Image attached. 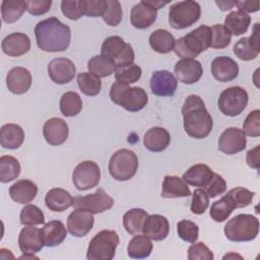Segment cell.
<instances>
[{
    "mask_svg": "<svg viewBox=\"0 0 260 260\" xmlns=\"http://www.w3.org/2000/svg\"><path fill=\"white\" fill-rule=\"evenodd\" d=\"M1 47L6 55L19 57L30 50V40L25 34L13 32L3 39Z\"/></svg>",
    "mask_w": 260,
    "mask_h": 260,
    "instance_id": "cb8c5ba5",
    "label": "cell"
},
{
    "mask_svg": "<svg viewBox=\"0 0 260 260\" xmlns=\"http://www.w3.org/2000/svg\"><path fill=\"white\" fill-rule=\"evenodd\" d=\"M201 8L198 2L187 0L173 4L169 10V23L175 29H184L198 21Z\"/></svg>",
    "mask_w": 260,
    "mask_h": 260,
    "instance_id": "ba28073f",
    "label": "cell"
},
{
    "mask_svg": "<svg viewBox=\"0 0 260 260\" xmlns=\"http://www.w3.org/2000/svg\"><path fill=\"white\" fill-rule=\"evenodd\" d=\"M138 157L130 149H119L110 158L109 172L117 181H127L137 172Z\"/></svg>",
    "mask_w": 260,
    "mask_h": 260,
    "instance_id": "52a82bcc",
    "label": "cell"
},
{
    "mask_svg": "<svg viewBox=\"0 0 260 260\" xmlns=\"http://www.w3.org/2000/svg\"><path fill=\"white\" fill-rule=\"evenodd\" d=\"M212 170L204 164H197L189 168L184 174L182 179L189 185L195 187L205 188L213 177Z\"/></svg>",
    "mask_w": 260,
    "mask_h": 260,
    "instance_id": "83f0119b",
    "label": "cell"
},
{
    "mask_svg": "<svg viewBox=\"0 0 260 260\" xmlns=\"http://www.w3.org/2000/svg\"><path fill=\"white\" fill-rule=\"evenodd\" d=\"M93 221L94 218L92 213L75 209L67 217V230L72 236L81 238L91 231Z\"/></svg>",
    "mask_w": 260,
    "mask_h": 260,
    "instance_id": "2e32d148",
    "label": "cell"
},
{
    "mask_svg": "<svg viewBox=\"0 0 260 260\" xmlns=\"http://www.w3.org/2000/svg\"><path fill=\"white\" fill-rule=\"evenodd\" d=\"M249 96L247 91L241 86L225 88L218 98L217 105L219 111L230 117L240 115L247 107Z\"/></svg>",
    "mask_w": 260,
    "mask_h": 260,
    "instance_id": "9c48e42d",
    "label": "cell"
},
{
    "mask_svg": "<svg viewBox=\"0 0 260 260\" xmlns=\"http://www.w3.org/2000/svg\"><path fill=\"white\" fill-rule=\"evenodd\" d=\"M215 3L223 11L231 9L236 5V1H215Z\"/></svg>",
    "mask_w": 260,
    "mask_h": 260,
    "instance_id": "91938a15",
    "label": "cell"
},
{
    "mask_svg": "<svg viewBox=\"0 0 260 260\" xmlns=\"http://www.w3.org/2000/svg\"><path fill=\"white\" fill-rule=\"evenodd\" d=\"M141 74H142L141 68L134 63L129 66L116 68L115 70L116 81H119L125 84H130L138 81L141 77Z\"/></svg>",
    "mask_w": 260,
    "mask_h": 260,
    "instance_id": "ee69618b",
    "label": "cell"
},
{
    "mask_svg": "<svg viewBox=\"0 0 260 260\" xmlns=\"http://www.w3.org/2000/svg\"><path fill=\"white\" fill-rule=\"evenodd\" d=\"M211 45V28L200 25L175 42L173 51L182 59H193Z\"/></svg>",
    "mask_w": 260,
    "mask_h": 260,
    "instance_id": "3957f363",
    "label": "cell"
},
{
    "mask_svg": "<svg viewBox=\"0 0 260 260\" xmlns=\"http://www.w3.org/2000/svg\"><path fill=\"white\" fill-rule=\"evenodd\" d=\"M51 5V0H28L26 1V10L35 16L43 15L50 10Z\"/></svg>",
    "mask_w": 260,
    "mask_h": 260,
    "instance_id": "9f6ffc18",
    "label": "cell"
},
{
    "mask_svg": "<svg viewBox=\"0 0 260 260\" xmlns=\"http://www.w3.org/2000/svg\"><path fill=\"white\" fill-rule=\"evenodd\" d=\"M153 245L151 243V239H149L146 235L134 236L127 247V253L130 258L133 259H143L147 258L152 251Z\"/></svg>",
    "mask_w": 260,
    "mask_h": 260,
    "instance_id": "1f68e13d",
    "label": "cell"
},
{
    "mask_svg": "<svg viewBox=\"0 0 260 260\" xmlns=\"http://www.w3.org/2000/svg\"><path fill=\"white\" fill-rule=\"evenodd\" d=\"M100 180V167L92 160H84L78 164L72 174L73 184L76 189L80 191H85L98 186Z\"/></svg>",
    "mask_w": 260,
    "mask_h": 260,
    "instance_id": "8fae6325",
    "label": "cell"
},
{
    "mask_svg": "<svg viewBox=\"0 0 260 260\" xmlns=\"http://www.w3.org/2000/svg\"><path fill=\"white\" fill-rule=\"evenodd\" d=\"M211 28V45L212 49H224L226 48L232 39L231 32L222 24H214Z\"/></svg>",
    "mask_w": 260,
    "mask_h": 260,
    "instance_id": "f6af8a7d",
    "label": "cell"
},
{
    "mask_svg": "<svg viewBox=\"0 0 260 260\" xmlns=\"http://www.w3.org/2000/svg\"><path fill=\"white\" fill-rule=\"evenodd\" d=\"M68 125L61 118H51L44 124V138L46 142L51 145H60L64 143L68 137Z\"/></svg>",
    "mask_w": 260,
    "mask_h": 260,
    "instance_id": "ffe728a7",
    "label": "cell"
},
{
    "mask_svg": "<svg viewBox=\"0 0 260 260\" xmlns=\"http://www.w3.org/2000/svg\"><path fill=\"white\" fill-rule=\"evenodd\" d=\"M46 206L55 212H62L73 204V198L70 193L62 188H53L45 196Z\"/></svg>",
    "mask_w": 260,
    "mask_h": 260,
    "instance_id": "f1b7e54d",
    "label": "cell"
},
{
    "mask_svg": "<svg viewBox=\"0 0 260 260\" xmlns=\"http://www.w3.org/2000/svg\"><path fill=\"white\" fill-rule=\"evenodd\" d=\"M148 2H149V4H150L151 6H153L156 10L159 9L160 7H162V6H165V5L168 4V2H161V1H149V0H148Z\"/></svg>",
    "mask_w": 260,
    "mask_h": 260,
    "instance_id": "94428289",
    "label": "cell"
},
{
    "mask_svg": "<svg viewBox=\"0 0 260 260\" xmlns=\"http://www.w3.org/2000/svg\"><path fill=\"white\" fill-rule=\"evenodd\" d=\"M191 191L188 184L177 176H166L162 182L161 197L164 198H178L188 197Z\"/></svg>",
    "mask_w": 260,
    "mask_h": 260,
    "instance_id": "4dcf8cb0",
    "label": "cell"
},
{
    "mask_svg": "<svg viewBox=\"0 0 260 260\" xmlns=\"http://www.w3.org/2000/svg\"><path fill=\"white\" fill-rule=\"evenodd\" d=\"M79 8L82 15L103 16L107 9V0H79Z\"/></svg>",
    "mask_w": 260,
    "mask_h": 260,
    "instance_id": "bcb514c9",
    "label": "cell"
},
{
    "mask_svg": "<svg viewBox=\"0 0 260 260\" xmlns=\"http://www.w3.org/2000/svg\"><path fill=\"white\" fill-rule=\"evenodd\" d=\"M18 246L23 254H36L45 246L41 238V230L30 226L23 228L18 236Z\"/></svg>",
    "mask_w": 260,
    "mask_h": 260,
    "instance_id": "603a6c76",
    "label": "cell"
},
{
    "mask_svg": "<svg viewBox=\"0 0 260 260\" xmlns=\"http://www.w3.org/2000/svg\"><path fill=\"white\" fill-rule=\"evenodd\" d=\"M24 140V131L17 124L8 123L1 127L0 144L3 148L16 149Z\"/></svg>",
    "mask_w": 260,
    "mask_h": 260,
    "instance_id": "f546056e",
    "label": "cell"
},
{
    "mask_svg": "<svg viewBox=\"0 0 260 260\" xmlns=\"http://www.w3.org/2000/svg\"><path fill=\"white\" fill-rule=\"evenodd\" d=\"M188 259L189 260H212L213 253L203 242H198V243L192 244L189 247Z\"/></svg>",
    "mask_w": 260,
    "mask_h": 260,
    "instance_id": "f5cc1de1",
    "label": "cell"
},
{
    "mask_svg": "<svg viewBox=\"0 0 260 260\" xmlns=\"http://www.w3.org/2000/svg\"><path fill=\"white\" fill-rule=\"evenodd\" d=\"M185 132L192 138L202 139L209 135L213 127L212 117L199 95L187 96L182 107Z\"/></svg>",
    "mask_w": 260,
    "mask_h": 260,
    "instance_id": "6da1fadb",
    "label": "cell"
},
{
    "mask_svg": "<svg viewBox=\"0 0 260 260\" xmlns=\"http://www.w3.org/2000/svg\"><path fill=\"white\" fill-rule=\"evenodd\" d=\"M38 47L45 52L65 51L71 40L70 27L56 17L41 20L35 27Z\"/></svg>",
    "mask_w": 260,
    "mask_h": 260,
    "instance_id": "7a4b0ae2",
    "label": "cell"
},
{
    "mask_svg": "<svg viewBox=\"0 0 260 260\" xmlns=\"http://www.w3.org/2000/svg\"><path fill=\"white\" fill-rule=\"evenodd\" d=\"M230 257H238V258H240V259H242V257H241V256H240V255H237V254H236V255H235V254H229V255H225V256H224V257H223V259H226V258H228V259H229V258H230Z\"/></svg>",
    "mask_w": 260,
    "mask_h": 260,
    "instance_id": "6125c7cd",
    "label": "cell"
},
{
    "mask_svg": "<svg viewBox=\"0 0 260 260\" xmlns=\"http://www.w3.org/2000/svg\"><path fill=\"white\" fill-rule=\"evenodd\" d=\"M111 101L129 112H138L142 110L147 102L148 96L142 87L133 86L116 81L110 89Z\"/></svg>",
    "mask_w": 260,
    "mask_h": 260,
    "instance_id": "277c9868",
    "label": "cell"
},
{
    "mask_svg": "<svg viewBox=\"0 0 260 260\" xmlns=\"http://www.w3.org/2000/svg\"><path fill=\"white\" fill-rule=\"evenodd\" d=\"M243 132L251 137L260 136V111L258 109L250 112L243 124Z\"/></svg>",
    "mask_w": 260,
    "mask_h": 260,
    "instance_id": "f907efd6",
    "label": "cell"
},
{
    "mask_svg": "<svg viewBox=\"0 0 260 260\" xmlns=\"http://www.w3.org/2000/svg\"><path fill=\"white\" fill-rule=\"evenodd\" d=\"M114 205V199L106 193L103 188H99L94 193L73 198L72 206L75 209L84 210L89 213H102Z\"/></svg>",
    "mask_w": 260,
    "mask_h": 260,
    "instance_id": "30bf717a",
    "label": "cell"
},
{
    "mask_svg": "<svg viewBox=\"0 0 260 260\" xmlns=\"http://www.w3.org/2000/svg\"><path fill=\"white\" fill-rule=\"evenodd\" d=\"M209 205V197L204 189H195L192 195L190 209L194 214H202Z\"/></svg>",
    "mask_w": 260,
    "mask_h": 260,
    "instance_id": "816d5d0a",
    "label": "cell"
},
{
    "mask_svg": "<svg viewBox=\"0 0 260 260\" xmlns=\"http://www.w3.org/2000/svg\"><path fill=\"white\" fill-rule=\"evenodd\" d=\"M62 13L71 20H77L82 16L79 8V1L77 0H63L61 2Z\"/></svg>",
    "mask_w": 260,
    "mask_h": 260,
    "instance_id": "11a10c76",
    "label": "cell"
},
{
    "mask_svg": "<svg viewBox=\"0 0 260 260\" xmlns=\"http://www.w3.org/2000/svg\"><path fill=\"white\" fill-rule=\"evenodd\" d=\"M148 213L141 208H133L128 210L123 216V224L130 235H138L142 232L143 223Z\"/></svg>",
    "mask_w": 260,
    "mask_h": 260,
    "instance_id": "d590c367",
    "label": "cell"
},
{
    "mask_svg": "<svg viewBox=\"0 0 260 260\" xmlns=\"http://www.w3.org/2000/svg\"><path fill=\"white\" fill-rule=\"evenodd\" d=\"M26 10V1L3 0L1 3V15L3 21L12 23L18 20Z\"/></svg>",
    "mask_w": 260,
    "mask_h": 260,
    "instance_id": "8d00e7d4",
    "label": "cell"
},
{
    "mask_svg": "<svg viewBox=\"0 0 260 260\" xmlns=\"http://www.w3.org/2000/svg\"><path fill=\"white\" fill-rule=\"evenodd\" d=\"M247 139L242 129L226 128L218 138V149L225 154H235L246 148Z\"/></svg>",
    "mask_w": 260,
    "mask_h": 260,
    "instance_id": "7c38bea8",
    "label": "cell"
},
{
    "mask_svg": "<svg viewBox=\"0 0 260 260\" xmlns=\"http://www.w3.org/2000/svg\"><path fill=\"white\" fill-rule=\"evenodd\" d=\"M211 73L213 77L220 82L234 80L239 74V66L231 57L219 56L211 62Z\"/></svg>",
    "mask_w": 260,
    "mask_h": 260,
    "instance_id": "d6986e66",
    "label": "cell"
},
{
    "mask_svg": "<svg viewBox=\"0 0 260 260\" xmlns=\"http://www.w3.org/2000/svg\"><path fill=\"white\" fill-rule=\"evenodd\" d=\"M247 165L252 168L258 170L260 167V145L255 146L254 148L250 149L246 155Z\"/></svg>",
    "mask_w": 260,
    "mask_h": 260,
    "instance_id": "6f0895ef",
    "label": "cell"
},
{
    "mask_svg": "<svg viewBox=\"0 0 260 260\" xmlns=\"http://www.w3.org/2000/svg\"><path fill=\"white\" fill-rule=\"evenodd\" d=\"M236 5L238 6L240 11L245 13L256 12L259 10L258 1H236Z\"/></svg>",
    "mask_w": 260,
    "mask_h": 260,
    "instance_id": "680465c9",
    "label": "cell"
},
{
    "mask_svg": "<svg viewBox=\"0 0 260 260\" xmlns=\"http://www.w3.org/2000/svg\"><path fill=\"white\" fill-rule=\"evenodd\" d=\"M171 142V135L162 127H152L146 131L143 138L144 146L152 152L165 150Z\"/></svg>",
    "mask_w": 260,
    "mask_h": 260,
    "instance_id": "d4e9b609",
    "label": "cell"
},
{
    "mask_svg": "<svg viewBox=\"0 0 260 260\" xmlns=\"http://www.w3.org/2000/svg\"><path fill=\"white\" fill-rule=\"evenodd\" d=\"M20 164L17 158L11 155L0 157V182L8 183L15 180L20 174Z\"/></svg>",
    "mask_w": 260,
    "mask_h": 260,
    "instance_id": "74e56055",
    "label": "cell"
},
{
    "mask_svg": "<svg viewBox=\"0 0 260 260\" xmlns=\"http://www.w3.org/2000/svg\"><path fill=\"white\" fill-rule=\"evenodd\" d=\"M149 85L153 94L158 96H171L177 89L178 80L170 71L158 70L153 72Z\"/></svg>",
    "mask_w": 260,
    "mask_h": 260,
    "instance_id": "5bb4252c",
    "label": "cell"
},
{
    "mask_svg": "<svg viewBox=\"0 0 260 260\" xmlns=\"http://www.w3.org/2000/svg\"><path fill=\"white\" fill-rule=\"evenodd\" d=\"M204 190L207 193L208 197L214 198V197L222 194L226 190V183L220 175L214 173L211 181L204 188Z\"/></svg>",
    "mask_w": 260,
    "mask_h": 260,
    "instance_id": "db71d44e",
    "label": "cell"
},
{
    "mask_svg": "<svg viewBox=\"0 0 260 260\" xmlns=\"http://www.w3.org/2000/svg\"><path fill=\"white\" fill-rule=\"evenodd\" d=\"M6 85L12 93H25L31 85V74L24 67H14L6 76Z\"/></svg>",
    "mask_w": 260,
    "mask_h": 260,
    "instance_id": "7402d4cb",
    "label": "cell"
},
{
    "mask_svg": "<svg viewBox=\"0 0 260 260\" xmlns=\"http://www.w3.org/2000/svg\"><path fill=\"white\" fill-rule=\"evenodd\" d=\"M20 223L23 225H37L45 222L43 211L34 204H26L20 211Z\"/></svg>",
    "mask_w": 260,
    "mask_h": 260,
    "instance_id": "7bdbcfd3",
    "label": "cell"
},
{
    "mask_svg": "<svg viewBox=\"0 0 260 260\" xmlns=\"http://www.w3.org/2000/svg\"><path fill=\"white\" fill-rule=\"evenodd\" d=\"M38 194V186L30 180H19L9 188L11 199L20 204L31 202Z\"/></svg>",
    "mask_w": 260,
    "mask_h": 260,
    "instance_id": "484cf974",
    "label": "cell"
},
{
    "mask_svg": "<svg viewBox=\"0 0 260 260\" xmlns=\"http://www.w3.org/2000/svg\"><path fill=\"white\" fill-rule=\"evenodd\" d=\"M87 68L90 73L102 78L113 74L117 67L113 60L101 54L93 56L88 60Z\"/></svg>",
    "mask_w": 260,
    "mask_h": 260,
    "instance_id": "e575fe53",
    "label": "cell"
},
{
    "mask_svg": "<svg viewBox=\"0 0 260 260\" xmlns=\"http://www.w3.org/2000/svg\"><path fill=\"white\" fill-rule=\"evenodd\" d=\"M226 194L232 199L236 208H243L250 205L254 197V192L244 187H236L230 190Z\"/></svg>",
    "mask_w": 260,
    "mask_h": 260,
    "instance_id": "c3c4849f",
    "label": "cell"
},
{
    "mask_svg": "<svg viewBox=\"0 0 260 260\" xmlns=\"http://www.w3.org/2000/svg\"><path fill=\"white\" fill-rule=\"evenodd\" d=\"M174 71L177 80L185 84H192L201 78L203 68L200 62L195 59H181L176 63Z\"/></svg>",
    "mask_w": 260,
    "mask_h": 260,
    "instance_id": "e0dca14e",
    "label": "cell"
},
{
    "mask_svg": "<svg viewBox=\"0 0 260 260\" xmlns=\"http://www.w3.org/2000/svg\"><path fill=\"white\" fill-rule=\"evenodd\" d=\"M48 73L55 83L65 84L74 78L76 67L74 63L67 58H56L49 63Z\"/></svg>",
    "mask_w": 260,
    "mask_h": 260,
    "instance_id": "4fadbf2b",
    "label": "cell"
},
{
    "mask_svg": "<svg viewBox=\"0 0 260 260\" xmlns=\"http://www.w3.org/2000/svg\"><path fill=\"white\" fill-rule=\"evenodd\" d=\"M119 236L115 231L103 230L89 242L86 258L88 260H111L115 257Z\"/></svg>",
    "mask_w": 260,
    "mask_h": 260,
    "instance_id": "8992f818",
    "label": "cell"
},
{
    "mask_svg": "<svg viewBox=\"0 0 260 260\" xmlns=\"http://www.w3.org/2000/svg\"><path fill=\"white\" fill-rule=\"evenodd\" d=\"M259 233V220L252 214L241 213L230 219L224 225L225 238L232 242H249Z\"/></svg>",
    "mask_w": 260,
    "mask_h": 260,
    "instance_id": "5b68a950",
    "label": "cell"
},
{
    "mask_svg": "<svg viewBox=\"0 0 260 260\" xmlns=\"http://www.w3.org/2000/svg\"><path fill=\"white\" fill-rule=\"evenodd\" d=\"M235 55L243 60L250 61L255 59L260 52L259 46V23H255L253 27V32L249 38H243L239 40L234 46Z\"/></svg>",
    "mask_w": 260,
    "mask_h": 260,
    "instance_id": "9a60e30c",
    "label": "cell"
},
{
    "mask_svg": "<svg viewBox=\"0 0 260 260\" xmlns=\"http://www.w3.org/2000/svg\"><path fill=\"white\" fill-rule=\"evenodd\" d=\"M235 208L236 207H235L232 199L229 197L228 194H225L219 200L212 203V205L210 207L209 214H210V217L214 221L222 222L229 218V216L232 214V212Z\"/></svg>",
    "mask_w": 260,
    "mask_h": 260,
    "instance_id": "60d3db41",
    "label": "cell"
},
{
    "mask_svg": "<svg viewBox=\"0 0 260 260\" xmlns=\"http://www.w3.org/2000/svg\"><path fill=\"white\" fill-rule=\"evenodd\" d=\"M142 232L153 241H162L170 232L169 220L160 214L148 215L144 220Z\"/></svg>",
    "mask_w": 260,
    "mask_h": 260,
    "instance_id": "44dd1931",
    "label": "cell"
},
{
    "mask_svg": "<svg viewBox=\"0 0 260 260\" xmlns=\"http://www.w3.org/2000/svg\"><path fill=\"white\" fill-rule=\"evenodd\" d=\"M122 7L117 0H107V9L102 16L104 21L110 26H117L122 20Z\"/></svg>",
    "mask_w": 260,
    "mask_h": 260,
    "instance_id": "681fc988",
    "label": "cell"
},
{
    "mask_svg": "<svg viewBox=\"0 0 260 260\" xmlns=\"http://www.w3.org/2000/svg\"><path fill=\"white\" fill-rule=\"evenodd\" d=\"M251 23V17L249 14L240 10L232 11L224 19V26L234 36H241L245 34Z\"/></svg>",
    "mask_w": 260,
    "mask_h": 260,
    "instance_id": "d6a6232c",
    "label": "cell"
},
{
    "mask_svg": "<svg viewBox=\"0 0 260 260\" xmlns=\"http://www.w3.org/2000/svg\"><path fill=\"white\" fill-rule=\"evenodd\" d=\"M67 231L61 220H51L41 230V238L45 246L55 247L60 245L66 238Z\"/></svg>",
    "mask_w": 260,
    "mask_h": 260,
    "instance_id": "4316f807",
    "label": "cell"
},
{
    "mask_svg": "<svg viewBox=\"0 0 260 260\" xmlns=\"http://www.w3.org/2000/svg\"><path fill=\"white\" fill-rule=\"evenodd\" d=\"M77 84L79 89L88 96L98 95L102 89L100 77L90 72H81L77 75Z\"/></svg>",
    "mask_w": 260,
    "mask_h": 260,
    "instance_id": "b9f144b4",
    "label": "cell"
},
{
    "mask_svg": "<svg viewBox=\"0 0 260 260\" xmlns=\"http://www.w3.org/2000/svg\"><path fill=\"white\" fill-rule=\"evenodd\" d=\"M82 110V101L75 91H67L60 99V111L65 117H74Z\"/></svg>",
    "mask_w": 260,
    "mask_h": 260,
    "instance_id": "ab89813d",
    "label": "cell"
},
{
    "mask_svg": "<svg viewBox=\"0 0 260 260\" xmlns=\"http://www.w3.org/2000/svg\"><path fill=\"white\" fill-rule=\"evenodd\" d=\"M156 16L157 10L151 6L148 1H140L131 9L130 21L134 27L143 29L153 24Z\"/></svg>",
    "mask_w": 260,
    "mask_h": 260,
    "instance_id": "ac0fdd59",
    "label": "cell"
},
{
    "mask_svg": "<svg viewBox=\"0 0 260 260\" xmlns=\"http://www.w3.org/2000/svg\"><path fill=\"white\" fill-rule=\"evenodd\" d=\"M127 43L119 36H111L107 38L101 48L102 55L110 58L114 62L119 60L126 49Z\"/></svg>",
    "mask_w": 260,
    "mask_h": 260,
    "instance_id": "f35d334b",
    "label": "cell"
},
{
    "mask_svg": "<svg viewBox=\"0 0 260 260\" xmlns=\"http://www.w3.org/2000/svg\"><path fill=\"white\" fill-rule=\"evenodd\" d=\"M174 36L167 29H156L149 36L150 47L159 54L170 53L175 46Z\"/></svg>",
    "mask_w": 260,
    "mask_h": 260,
    "instance_id": "836d02e7",
    "label": "cell"
},
{
    "mask_svg": "<svg viewBox=\"0 0 260 260\" xmlns=\"http://www.w3.org/2000/svg\"><path fill=\"white\" fill-rule=\"evenodd\" d=\"M177 232L179 237L189 243H195L199 237V228L198 225L188 219H183L177 224Z\"/></svg>",
    "mask_w": 260,
    "mask_h": 260,
    "instance_id": "7dc6e473",
    "label": "cell"
}]
</instances>
